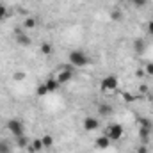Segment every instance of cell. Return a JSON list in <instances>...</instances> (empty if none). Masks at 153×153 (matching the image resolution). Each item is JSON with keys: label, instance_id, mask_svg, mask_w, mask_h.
I'll use <instances>...</instances> for the list:
<instances>
[{"label": "cell", "instance_id": "cell-5", "mask_svg": "<svg viewBox=\"0 0 153 153\" xmlns=\"http://www.w3.org/2000/svg\"><path fill=\"white\" fill-rule=\"evenodd\" d=\"M82 126H84L85 132H94V130L100 128V119L98 117H93V116H87V117L82 119Z\"/></svg>", "mask_w": 153, "mask_h": 153}, {"label": "cell", "instance_id": "cell-2", "mask_svg": "<svg viewBox=\"0 0 153 153\" xmlns=\"http://www.w3.org/2000/svg\"><path fill=\"white\" fill-rule=\"evenodd\" d=\"M7 130L14 135V137H20V135H25V125H23V121L22 119H18V117H11L9 121H7Z\"/></svg>", "mask_w": 153, "mask_h": 153}, {"label": "cell", "instance_id": "cell-21", "mask_svg": "<svg viewBox=\"0 0 153 153\" xmlns=\"http://www.w3.org/2000/svg\"><path fill=\"white\" fill-rule=\"evenodd\" d=\"M144 73H146V76H153V62H146Z\"/></svg>", "mask_w": 153, "mask_h": 153}, {"label": "cell", "instance_id": "cell-30", "mask_svg": "<svg viewBox=\"0 0 153 153\" xmlns=\"http://www.w3.org/2000/svg\"><path fill=\"white\" fill-rule=\"evenodd\" d=\"M152 134H153V130H152Z\"/></svg>", "mask_w": 153, "mask_h": 153}, {"label": "cell", "instance_id": "cell-16", "mask_svg": "<svg viewBox=\"0 0 153 153\" xmlns=\"http://www.w3.org/2000/svg\"><path fill=\"white\" fill-rule=\"evenodd\" d=\"M39 50H41V53H43V55H50V53L53 52V46H52V43H41Z\"/></svg>", "mask_w": 153, "mask_h": 153}, {"label": "cell", "instance_id": "cell-24", "mask_svg": "<svg viewBox=\"0 0 153 153\" xmlns=\"http://www.w3.org/2000/svg\"><path fill=\"white\" fill-rule=\"evenodd\" d=\"M7 14H9V13H7V7H5L4 4H0V20H5Z\"/></svg>", "mask_w": 153, "mask_h": 153}, {"label": "cell", "instance_id": "cell-27", "mask_svg": "<svg viewBox=\"0 0 153 153\" xmlns=\"http://www.w3.org/2000/svg\"><path fill=\"white\" fill-rule=\"evenodd\" d=\"M135 153H148V146L143 143L141 146H137V152H135Z\"/></svg>", "mask_w": 153, "mask_h": 153}, {"label": "cell", "instance_id": "cell-3", "mask_svg": "<svg viewBox=\"0 0 153 153\" xmlns=\"http://www.w3.org/2000/svg\"><path fill=\"white\" fill-rule=\"evenodd\" d=\"M111 141H119L121 137H123V134H125V128H123V125H119V123H112V125H109L107 128H105V132H103Z\"/></svg>", "mask_w": 153, "mask_h": 153}, {"label": "cell", "instance_id": "cell-9", "mask_svg": "<svg viewBox=\"0 0 153 153\" xmlns=\"http://www.w3.org/2000/svg\"><path fill=\"white\" fill-rule=\"evenodd\" d=\"M14 39H16V43H18L20 46H29V45H30L29 34H25V32H22V30H16V32H14Z\"/></svg>", "mask_w": 153, "mask_h": 153}, {"label": "cell", "instance_id": "cell-25", "mask_svg": "<svg viewBox=\"0 0 153 153\" xmlns=\"http://www.w3.org/2000/svg\"><path fill=\"white\" fill-rule=\"evenodd\" d=\"M132 4H134L135 7H139V9H141V7H144V5L148 4V0H132Z\"/></svg>", "mask_w": 153, "mask_h": 153}, {"label": "cell", "instance_id": "cell-28", "mask_svg": "<svg viewBox=\"0 0 153 153\" xmlns=\"http://www.w3.org/2000/svg\"><path fill=\"white\" fill-rule=\"evenodd\" d=\"M135 75H137V76H144L146 73H144V70H137V71H135Z\"/></svg>", "mask_w": 153, "mask_h": 153}, {"label": "cell", "instance_id": "cell-23", "mask_svg": "<svg viewBox=\"0 0 153 153\" xmlns=\"http://www.w3.org/2000/svg\"><path fill=\"white\" fill-rule=\"evenodd\" d=\"M139 125H141V126H148V128H153L152 121H150V119H146V117H139Z\"/></svg>", "mask_w": 153, "mask_h": 153}, {"label": "cell", "instance_id": "cell-15", "mask_svg": "<svg viewBox=\"0 0 153 153\" xmlns=\"http://www.w3.org/2000/svg\"><path fill=\"white\" fill-rule=\"evenodd\" d=\"M23 25H25V29H36L38 27V18L36 16H27Z\"/></svg>", "mask_w": 153, "mask_h": 153}, {"label": "cell", "instance_id": "cell-11", "mask_svg": "<svg viewBox=\"0 0 153 153\" xmlns=\"http://www.w3.org/2000/svg\"><path fill=\"white\" fill-rule=\"evenodd\" d=\"M112 112H114V109L111 103H100L98 105V114L102 117H109V116H112Z\"/></svg>", "mask_w": 153, "mask_h": 153}, {"label": "cell", "instance_id": "cell-4", "mask_svg": "<svg viewBox=\"0 0 153 153\" xmlns=\"http://www.w3.org/2000/svg\"><path fill=\"white\" fill-rule=\"evenodd\" d=\"M117 85H119V80H117L116 75H107L102 78V91L103 93L105 91H116Z\"/></svg>", "mask_w": 153, "mask_h": 153}, {"label": "cell", "instance_id": "cell-12", "mask_svg": "<svg viewBox=\"0 0 153 153\" xmlns=\"http://www.w3.org/2000/svg\"><path fill=\"white\" fill-rule=\"evenodd\" d=\"M132 46H134V52L141 55V53H144V50H146V41L143 38H137V39H134Z\"/></svg>", "mask_w": 153, "mask_h": 153}, {"label": "cell", "instance_id": "cell-26", "mask_svg": "<svg viewBox=\"0 0 153 153\" xmlns=\"http://www.w3.org/2000/svg\"><path fill=\"white\" fill-rule=\"evenodd\" d=\"M146 32H148L150 36H153V20H150V22L146 23Z\"/></svg>", "mask_w": 153, "mask_h": 153}, {"label": "cell", "instance_id": "cell-18", "mask_svg": "<svg viewBox=\"0 0 153 153\" xmlns=\"http://www.w3.org/2000/svg\"><path fill=\"white\" fill-rule=\"evenodd\" d=\"M111 20L112 22H121L123 20V11L121 9H112L111 11Z\"/></svg>", "mask_w": 153, "mask_h": 153}, {"label": "cell", "instance_id": "cell-29", "mask_svg": "<svg viewBox=\"0 0 153 153\" xmlns=\"http://www.w3.org/2000/svg\"><path fill=\"white\" fill-rule=\"evenodd\" d=\"M139 89H141V93H146V91H148V87H146V85H141Z\"/></svg>", "mask_w": 153, "mask_h": 153}, {"label": "cell", "instance_id": "cell-8", "mask_svg": "<svg viewBox=\"0 0 153 153\" xmlns=\"http://www.w3.org/2000/svg\"><path fill=\"white\" fill-rule=\"evenodd\" d=\"M111 139L103 134V135H100V137H96V141H94V146L98 148V150H107V148H111Z\"/></svg>", "mask_w": 153, "mask_h": 153}, {"label": "cell", "instance_id": "cell-1", "mask_svg": "<svg viewBox=\"0 0 153 153\" xmlns=\"http://www.w3.org/2000/svg\"><path fill=\"white\" fill-rule=\"evenodd\" d=\"M68 59H70V64L75 66V68H85V66L91 62V59H89L82 50H73V52H70Z\"/></svg>", "mask_w": 153, "mask_h": 153}, {"label": "cell", "instance_id": "cell-7", "mask_svg": "<svg viewBox=\"0 0 153 153\" xmlns=\"http://www.w3.org/2000/svg\"><path fill=\"white\" fill-rule=\"evenodd\" d=\"M43 150H45V148H43L41 137H36V139H32V141L29 143V146H27V152H29V153H41Z\"/></svg>", "mask_w": 153, "mask_h": 153}, {"label": "cell", "instance_id": "cell-17", "mask_svg": "<svg viewBox=\"0 0 153 153\" xmlns=\"http://www.w3.org/2000/svg\"><path fill=\"white\" fill-rule=\"evenodd\" d=\"M29 143H30V141H29L25 135H20V137H16V146H18V148H25V150H27Z\"/></svg>", "mask_w": 153, "mask_h": 153}, {"label": "cell", "instance_id": "cell-22", "mask_svg": "<svg viewBox=\"0 0 153 153\" xmlns=\"http://www.w3.org/2000/svg\"><path fill=\"white\" fill-rule=\"evenodd\" d=\"M38 96H45V94H48V89H46V85L45 84H41V85H38Z\"/></svg>", "mask_w": 153, "mask_h": 153}, {"label": "cell", "instance_id": "cell-19", "mask_svg": "<svg viewBox=\"0 0 153 153\" xmlns=\"http://www.w3.org/2000/svg\"><path fill=\"white\" fill-rule=\"evenodd\" d=\"M11 152H13L11 144H9L5 139H0V153H11Z\"/></svg>", "mask_w": 153, "mask_h": 153}, {"label": "cell", "instance_id": "cell-10", "mask_svg": "<svg viewBox=\"0 0 153 153\" xmlns=\"http://www.w3.org/2000/svg\"><path fill=\"white\" fill-rule=\"evenodd\" d=\"M43 84L46 85L48 93H55V91H57V89L61 87V84L57 82V78H55V76H48V78H46V80H45Z\"/></svg>", "mask_w": 153, "mask_h": 153}, {"label": "cell", "instance_id": "cell-13", "mask_svg": "<svg viewBox=\"0 0 153 153\" xmlns=\"http://www.w3.org/2000/svg\"><path fill=\"white\" fill-rule=\"evenodd\" d=\"M152 130L153 128H148V126H139V137H141V141L146 144L148 143V139L152 137Z\"/></svg>", "mask_w": 153, "mask_h": 153}, {"label": "cell", "instance_id": "cell-6", "mask_svg": "<svg viewBox=\"0 0 153 153\" xmlns=\"http://www.w3.org/2000/svg\"><path fill=\"white\" fill-rule=\"evenodd\" d=\"M55 78H57V82L62 85V84H66V82H70V80L73 78V71H71V70H62V68H61V70L57 71Z\"/></svg>", "mask_w": 153, "mask_h": 153}, {"label": "cell", "instance_id": "cell-20", "mask_svg": "<svg viewBox=\"0 0 153 153\" xmlns=\"http://www.w3.org/2000/svg\"><path fill=\"white\" fill-rule=\"evenodd\" d=\"M25 78H27V73L25 71H14L13 73V80L14 82H23Z\"/></svg>", "mask_w": 153, "mask_h": 153}, {"label": "cell", "instance_id": "cell-14", "mask_svg": "<svg viewBox=\"0 0 153 153\" xmlns=\"http://www.w3.org/2000/svg\"><path fill=\"white\" fill-rule=\"evenodd\" d=\"M41 143H43V148H45V150H50V148L53 146V137H52V134H45V135L41 137Z\"/></svg>", "mask_w": 153, "mask_h": 153}]
</instances>
